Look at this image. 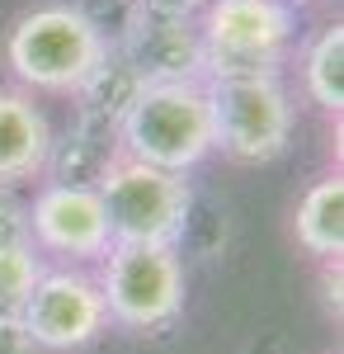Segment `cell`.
Listing matches in <instances>:
<instances>
[{
	"label": "cell",
	"instance_id": "1",
	"mask_svg": "<svg viewBox=\"0 0 344 354\" xmlns=\"http://www.w3.org/2000/svg\"><path fill=\"white\" fill-rule=\"evenodd\" d=\"M104 33L76 5H38L15 19L5 38V62L28 90L76 95L104 71Z\"/></svg>",
	"mask_w": 344,
	"mask_h": 354
},
{
	"label": "cell",
	"instance_id": "2",
	"mask_svg": "<svg viewBox=\"0 0 344 354\" xmlns=\"http://www.w3.org/2000/svg\"><path fill=\"white\" fill-rule=\"evenodd\" d=\"M123 156L184 175L212 151L208 85L198 81H146L123 104Z\"/></svg>",
	"mask_w": 344,
	"mask_h": 354
},
{
	"label": "cell",
	"instance_id": "3",
	"mask_svg": "<svg viewBox=\"0 0 344 354\" xmlns=\"http://www.w3.org/2000/svg\"><path fill=\"white\" fill-rule=\"evenodd\" d=\"M297 19L278 0H212L203 15V66L222 76H274L288 57Z\"/></svg>",
	"mask_w": 344,
	"mask_h": 354
},
{
	"label": "cell",
	"instance_id": "4",
	"mask_svg": "<svg viewBox=\"0 0 344 354\" xmlns=\"http://www.w3.org/2000/svg\"><path fill=\"white\" fill-rule=\"evenodd\" d=\"M95 189L104 198L113 245H175V236L184 232L189 218L184 175L118 156Z\"/></svg>",
	"mask_w": 344,
	"mask_h": 354
},
{
	"label": "cell",
	"instance_id": "5",
	"mask_svg": "<svg viewBox=\"0 0 344 354\" xmlns=\"http://www.w3.org/2000/svg\"><path fill=\"white\" fill-rule=\"evenodd\" d=\"M99 298L108 322L128 330H160L184 307V265L175 245H108Z\"/></svg>",
	"mask_w": 344,
	"mask_h": 354
},
{
	"label": "cell",
	"instance_id": "6",
	"mask_svg": "<svg viewBox=\"0 0 344 354\" xmlns=\"http://www.w3.org/2000/svg\"><path fill=\"white\" fill-rule=\"evenodd\" d=\"M212 151L222 147L231 161H274L292 137V104L278 76H222L208 85Z\"/></svg>",
	"mask_w": 344,
	"mask_h": 354
},
{
	"label": "cell",
	"instance_id": "7",
	"mask_svg": "<svg viewBox=\"0 0 344 354\" xmlns=\"http://www.w3.org/2000/svg\"><path fill=\"white\" fill-rule=\"evenodd\" d=\"M108 312L99 298V283L90 274L57 270L33 283L28 302L19 307V330L33 350H80L104 330Z\"/></svg>",
	"mask_w": 344,
	"mask_h": 354
},
{
	"label": "cell",
	"instance_id": "8",
	"mask_svg": "<svg viewBox=\"0 0 344 354\" xmlns=\"http://www.w3.org/2000/svg\"><path fill=\"white\" fill-rule=\"evenodd\" d=\"M28 236L43 250L71 255V260H95L113 245L104 198H99L95 185H48L33 198Z\"/></svg>",
	"mask_w": 344,
	"mask_h": 354
},
{
	"label": "cell",
	"instance_id": "9",
	"mask_svg": "<svg viewBox=\"0 0 344 354\" xmlns=\"http://www.w3.org/2000/svg\"><path fill=\"white\" fill-rule=\"evenodd\" d=\"M48 156H52V128L43 109L19 90H0V185L33 180Z\"/></svg>",
	"mask_w": 344,
	"mask_h": 354
},
{
	"label": "cell",
	"instance_id": "10",
	"mask_svg": "<svg viewBox=\"0 0 344 354\" xmlns=\"http://www.w3.org/2000/svg\"><path fill=\"white\" fill-rule=\"evenodd\" d=\"M292 227H297V241L312 255H325V260L340 255L344 250V180L340 175H325L302 194Z\"/></svg>",
	"mask_w": 344,
	"mask_h": 354
},
{
	"label": "cell",
	"instance_id": "11",
	"mask_svg": "<svg viewBox=\"0 0 344 354\" xmlns=\"http://www.w3.org/2000/svg\"><path fill=\"white\" fill-rule=\"evenodd\" d=\"M302 81H307V95L325 113H340V104H344V24H330L307 48Z\"/></svg>",
	"mask_w": 344,
	"mask_h": 354
},
{
	"label": "cell",
	"instance_id": "12",
	"mask_svg": "<svg viewBox=\"0 0 344 354\" xmlns=\"http://www.w3.org/2000/svg\"><path fill=\"white\" fill-rule=\"evenodd\" d=\"M38 279H43V270H38L33 245L28 241L0 245V317H19V307L28 302Z\"/></svg>",
	"mask_w": 344,
	"mask_h": 354
},
{
	"label": "cell",
	"instance_id": "13",
	"mask_svg": "<svg viewBox=\"0 0 344 354\" xmlns=\"http://www.w3.org/2000/svg\"><path fill=\"white\" fill-rule=\"evenodd\" d=\"M278 5H288V10H302V5H316V0H278Z\"/></svg>",
	"mask_w": 344,
	"mask_h": 354
}]
</instances>
